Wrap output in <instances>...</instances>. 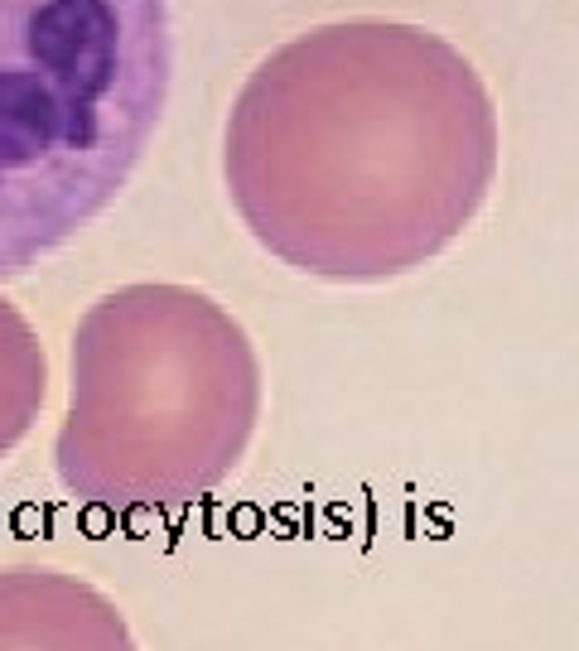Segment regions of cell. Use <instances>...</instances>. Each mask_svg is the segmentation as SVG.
I'll use <instances>...</instances> for the list:
<instances>
[{
    "label": "cell",
    "instance_id": "cell-1",
    "mask_svg": "<svg viewBox=\"0 0 579 651\" xmlns=\"http://www.w3.org/2000/svg\"><path fill=\"white\" fill-rule=\"evenodd\" d=\"M497 160V102L473 58L391 15L276 44L222 126L237 222L324 285H386L444 256L488 208Z\"/></svg>",
    "mask_w": 579,
    "mask_h": 651
},
{
    "label": "cell",
    "instance_id": "cell-2",
    "mask_svg": "<svg viewBox=\"0 0 579 651\" xmlns=\"http://www.w3.org/2000/svg\"><path fill=\"white\" fill-rule=\"evenodd\" d=\"M261 401V353L222 299L174 280L116 285L73 328L54 473L92 512H179L237 478Z\"/></svg>",
    "mask_w": 579,
    "mask_h": 651
},
{
    "label": "cell",
    "instance_id": "cell-3",
    "mask_svg": "<svg viewBox=\"0 0 579 651\" xmlns=\"http://www.w3.org/2000/svg\"><path fill=\"white\" fill-rule=\"evenodd\" d=\"M169 87V0H0V285L121 198Z\"/></svg>",
    "mask_w": 579,
    "mask_h": 651
},
{
    "label": "cell",
    "instance_id": "cell-4",
    "mask_svg": "<svg viewBox=\"0 0 579 651\" xmlns=\"http://www.w3.org/2000/svg\"><path fill=\"white\" fill-rule=\"evenodd\" d=\"M0 651H140L116 598L49 560L0 565Z\"/></svg>",
    "mask_w": 579,
    "mask_h": 651
},
{
    "label": "cell",
    "instance_id": "cell-5",
    "mask_svg": "<svg viewBox=\"0 0 579 651\" xmlns=\"http://www.w3.org/2000/svg\"><path fill=\"white\" fill-rule=\"evenodd\" d=\"M49 401V353L15 299L0 295V463L25 444Z\"/></svg>",
    "mask_w": 579,
    "mask_h": 651
}]
</instances>
